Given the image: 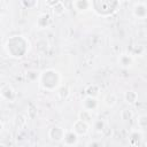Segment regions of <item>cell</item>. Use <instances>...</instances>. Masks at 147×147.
Here are the masks:
<instances>
[{
	"mask_svg": "<svg viewBox=\"0 0 147 147\" xmlns=\"http://www.w3.org/2000/svg\"><path fill=\"white\" fill-rule=\"evenodd\" d=\"M64 131L62 127L60 126H53L51 130H49V137L52 140H55V141H61L63 140L64 138Z\"/></svg>",
	"mask_w": 147,
	"mask_h": 147,
	"instance_id": "7a4b0ae2",
	"label": "cell"
},
{
	"mask_svg": "<svg viewBox=\"0 0 147 147\" xmlns=\"http://www.w3.org/2000/svg\"><path fill=\"white\" fill-rule=\"evenodd\" d=\"M0 147H6V146H5V145H3V144H2V145H1V146H0Z\"/></svg>",
	"mask_w": 147,
	"mask_h": 147,
	"instance_id": "ac0fdd59",
	"label": "cell"
},
{
	"mask_svg": "<svg viewBox=\"0 0 147 147\" xmlns=\"http://www.w3.org/2000/svg\"><path fill=\"white\" fill-rule=\"evenodd\" d=\"M121 117H122V119H124V121H129V119H131V118H132V113H131V110H129V109H124V110H122V113H121Z\"/></svg>",
	"mask_w": 147,
	"mask_h": 147,
	"instance_id": "9a60e30c",
	"label": "cell"
},
{
	"mask_svg": "<svg viewBox=\"0 0 147 147\" xmlns=\"http://www.w3.org/2000/svg\"><path fill=\"white\" fill-rule=\"evenodd\" d=\"M40 82H41V85L45 87V88H54L57 86L59 82H60V78H59V74L55 71V70H46L41 74V78H40Z\"/></svg>",
	"mask_w": 147,
	"mask_h": 147,
	"instance_id": "6da1fadb",
	"label": "cell"
},
{
	"mask_svg": "<svg viewBox=\"0 0 147 147\" xmlns=\"http://www.w3.org/2000/svg\"><path fill=\"white\" fill-rule=\"evenodd\" d=\"M83 107H84V109L87 110V111H93V110H95L96 107H98V101H96V99L93 98V96H86L85 100L83 101Z\"/></svg>",
	"mask_w": 147,
	"mask_h": 147,
	"instance_id": "277c9868",
	"label": "cell"
},
{
	"mask_svg": "<svg viewBox=\"0 0 147 147\" xmlns=\"http://www.w3.org/2000/svg\"><path fill=\"white\" fill-rule=\"evenodd\" d=\"M102 146H103V144L98 140H93V141L88 142V145H87V147H102Z\"/></svg>",
	"mask_w": 147,
	"mask_h": 147,
	"instance_id": "e0dca14e",
	"label": "cell"
},
{
	"mask_svg": "<svg viewBox=\"0 0 147 147\" xmlns=\"http://www.w3.org/2000/svg\"><path fill=\"white\" fill-rule=\"evenodd\" d=\"M74 6H75L77 9H79V10L88 9L90 2H88V1H76V2H74Z\"/></svg>",
	"mask_w": 147,
	"mask_h": 147,
	"instance_id": "4fadbf2b",
	"label": "cell"
},
{
	"mask_svg": "<svg viewBox=\"0 0 147 147\" xmlns=\"http://www.w3.org/2000/svg\"><path fill=\"white\" fill-rule=\"evenodd\" d=\"M78 138H77V133L75 131H67L64 133V138H63V142L68 146H72L77 142Z\"/></svg>",
	"mask_w": 147,
	"mask_h": 147,
	"instance_id": "52a82bcc",
	"label": "cell"
},
{
	"mask_svg": "<svg viewBox=\"0 0 147 147\" xmlns=\"http://www.w3.org/2000/svg\"><path fill=\"white\" fill-rule=\"evenodd\" d=\"M79 119H83V121H85L86 123L91 119V114H90V111H87V110H83L82 113H80V118Z\"/></svg>",
	"mask_w": 147,
	"mask_h": 147,
	"instance_id": "2e32d148",
	"label": "cell"
},
{
	"mask_svg": "<svg viewBox=\"0 0 147 147\" xmlns=\"http://www.w3.org/2000/svg\"><path fill=\"white\" fill-rule=\"evenodd\" d=\"M94 129H95L98 132H102V131L106 129V123H105L102 119H98V121H95V123H94Z\"/></svg>",
	"mask_w": 147,
	"mask_h": 147,
	"instance_id": "5bb4252c",
	"label": "cell"
},
{
	"mask_svg": "<svg viewBox=\"0 0 147 147\" xmlns=\"http://www.w3.org/2000/svg\"><path fill=\"white\" fill-rule=\"evenodd\" d=\"M133 14L136 17H139V18H144L146 15H147V6L142 2H138L134 5V8H133Z\"/></svg>",
	"mask_w": 147,
	"mask_h": 147,
	"instance_id": "5b68a950",
	"label": "cell"
},
{
	"mask_svg": "<svg viewBox=\"0 0 147 147\" xmlns=\"http://www.w3.org/2000/svg\"><path fill=\"white\" fill-rule=\"evenodd\" d=\"M86 93H87V96H93V98H95V96L98 95V93H99V87H98V85H95V84L90 85V86L86 88Z\"/></svg>",
	"mask_w": 147,
	"mask_h": 147,
	"instance_id": "7c38bea8",
	"label": "cell"
},
{
	"mask_svg": "<svg viewBox=\"0 0 147 147\" xmlns=\"http://www.w3.org/2000/svg\"><path fill=\"white\" fill-rule=\"evenodd\" d=\"M88 130V125L83 119H77L72 126V131H75L77 134H85Z\"/></svg>",
	"mask_w": 147,
	"mask_h": 147,
	"instance_id": "3957f363",
	"label": "cell"
},
{
	"mask_svg": "<svg viewBox=\"0 0 147 147\" xmlns=\"http://www.w3.org/2000/svg\"><path fill=\"white\" fill-rule=\"evenodd\" d=\"M1 95H2L3 99H6V100H8V101H10V102H11V101L15 99V96H16L14 90H13L9 85L2 86V88H1Z\"/></svg>",
	"mask_w": 147,
	"mask_h": 147,
	"instance_id": "8992f818",
	"label": "cell"
},
{
	"mask_svg": "<svg viewBox=\"0 0 147 147\" xmlns=\"http://www.w3.org/2000/svg\"><path fill=\"white\" fill-rule=\"evenodd\" d=\"M124 98H125L126 102H129V103H133V102H136V101H137L138 94H137L134 91H127V92H125Z\"/></svg>",
	"mask_w": 147,
	"mask_h": 147,
	"instance_id": "8fae6325",
	"label": "cell"
},
{
	"mask_svg": "<svg viewBox=\"0 0 147 147\" xmlns=\"http://www.w3.org/2000/svg\"><path fill=\"white\" fill-rule=\"evenodd\" d=\"M105 103H106V106H108V107H113L115 103H116V101H117V99H116V95L114 94V93H109V94H107L106 96H105Z\"/></svg>",
	"mask_w": 147,
	"mask_h": 147,
	"instance_id": "30bf717a",
	"label": "cell"
},
{
	"mask_svg": "<svg viewBox=\"0 0 147 147\" xmlns=\"http://www.w3.org/2000/svg\"><path fill=\"white\" fill-rule=\"evenodd\" d=\"M118 63L124 67V68H127L130 67L132 63H133V59L131 55H127V54H122L119 57H118Z\"/></svg>",
	"mask_w": 147,
	"mask_h": 147,
	"instance_id": "ba28073f",
	"label": "cell"
},
{
	"mask_svg": "<svg viewBox=\"0 0 147 147\" xmlns=\"http://www.w3.org/2000/svg\"><path fill=\"white\" fill-rule=\"evenodd\" d=\"M146 146H147V142H146Z\"/></svg>",
	"mask_w": 147,
	"mask_h": 147,
	"instance_id": "d6986e66",
	"label": "cell"
},
{
	"mask_svg": "<svg viewBox=\"0 0 147 147\" xmlns=\"http://www.w3.org/2000/svg\"><path fill=\"white\" fill-rule=\"evenodd\" d=\"M38 25L40 26V28H45V26H47L49 23H51V17H49V15H47V14H44V15H41L39 18H38Z\"/></svg>",
	"mask_w": 147,
	"mask_h": 147,
	"instance_id": "9c48e42d",
	"label": "cell"
}]
</instances>
